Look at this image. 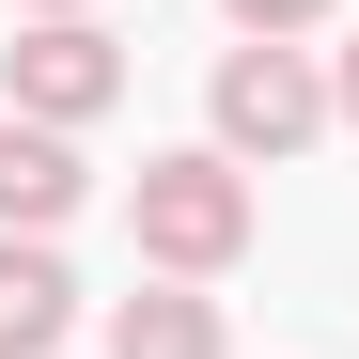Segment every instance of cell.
Segmentation results:
<instances>
[{
    "label": "cell",
    "mask_w": 359,
    "mask_h": 359,
    "mask_svg": "<svg viewBox=\"0 0 359 359\" xmlns=\"http://www.w3.org/2000/svg\"><path fill=\"white\" fill-rule=\"evenodd\" d=\"M328 126H344V94H328V63H313V47H266V32H234V47H219V79H203V141H219L234 172L313 156Z\"/></svg>",
    "instance_id": "cell-2"
},
{
    "label": "cell",
    "mask_w": 359,
    "mask_h": 359,
    "mask_svg": "<svg viewBox=\"0 0 359 359\" xmlns=\"http://www.w3.org/2000/svg\"><path fill=\"white\" fill-rule=\"evenodd\" d=\"M0 109H16V126H109V109H126V32L109 16H16L0 32Z\"/></svg>",
    "instance_id": "cell-3"
},
{
    "label": "cell",
    "mask_w": 359,
    "mask_h": 359,
    "mask_svg": "<svg viewBox=\"0 0 359 359\" xmlns=\"http://www.w3.org/2000/svg\"><path fill=\"white\" fill-rule=\"evenodd\" d=\"M79 203H94V156L63 126H16V109H0V234H63Z\"/></svg>",
    "instance_id": "cell-4"
},
{
    "label": "cell",
    "mask_w": 359,
    "mask_h": 359,
    "mask_svg": "<svg viewBox=\"0 0 359 359\" xmlns=\"http://www.w3.org/2000/svg\"><path fill=\"white\" fill-rule=\"evenodd\" d=\"M126 234H141L156 281H234V266H250V234H266V188H250L219 141H172V156L126 172Z\"/></svg>",
    "instance_id": "cell-1"
},
{
    "label": "cell",
    "mask_w": 359,
    "mask_h": 359,
    "mask_svg": "<svg viewBox=\"0 0 359 359\" xmlns=\"http://www.w3.org/2000/svg\"><path fill=\"white\" fill-rule=\"evenodd\" d=\"M109 359H234L219 281H141V297H109Z\"/></svg>",
    "instance_id": "cell-6"
},
{
    "label": "cell",
    "mask_w": 359,
    "mask_h": 359,
    "mask_svg": "<svg viewBox=\"0 0 359 359\" xmlns=\"http://www.w3.org/2000/svg\"><path fill=\"white\" fill-rule=\"evenodd\" d=\"M328 94H344V141H359V32L328 47Z\"/></svg>",
    "instance_id": "cell-8"
},
{
    "label": "cell",
    "mask_w": 359,
    "mask_h": 359,
    "mask_svg": "<svg viewBox=\"0 0 359 359\" xmlns=\"http://www.w3.org/2000/svg\"><path fill=\"white\" fill-rule=\"evenodd\" d=\"M63 328H79L63 234H0V359H63Z\"/></svg>",
    "instance_id": "cell-5"
},
{
    "label": "cell",
    "mask_w": 359,
    "mask_h": 359,
    "mask_svg": "<svg viewBox=\"0 0 359 359\" xmlns=\"http://www.w3.org/2000/svg\"><path fill=\"white\" fill-rule=\"evenodd\" d=\"M16 16H94V0H16Z\"/></svg>",
    "instance_id": "cell-9"
},
{
    "label": "cell",
    "mask_w": 359,
    "mask_h": 359,
    "mask_svg": "<svg viewBox=\"0 0 359 359\" xmlns=\"http://www.w3.org/2000/svg\"><path fill=\"white\" fill-rule=\"evenodd\" d=\"M219 16H234V32H266V47H297V32H328L344 0H219Z\"/></svg>",
    "instance_id": "cell-7"
}]
</instances>
